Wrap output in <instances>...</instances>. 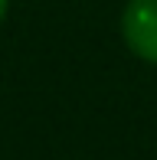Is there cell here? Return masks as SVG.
I'll return each instance as SVG.
<instances>
[{
  "label": "cell",
  "mask_w": 157,
  "mask_h": 160,
  "mask_svg": "<svg viewBox=\"0 0 157 160\" xmlns=\"http://www.w3.org/2000/svg\"><path fill=\"white\" fill-rule=\"evenodd\" d=\"M121 39L131 56L157 65V0H128L121 10Z\"/></svg>",
  "instance_id": "obj_1"
},
{
  "label": "cell",
  "mask_w": 157,
  "mask_h": 160,
  "mask_svg": "<svg viewBox=\"0 0 157 160\" xmlns=\"http://www.w3.org/2000/svg\"><path fill=\"white\" fill-rule=\"evenodd\" d=\"M7 10H10V0H0V26H3V20H7Z\"/></svg>",
  "instance_id": "obj_2"
}]
</instances>
